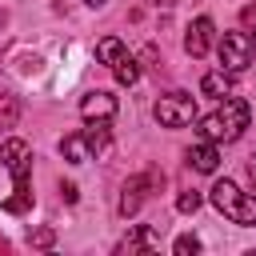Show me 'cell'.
Listing matches in <instances>:
<instances>
[{"label": "cell", "instance_id": "cell-11", "mask_svg": "<svg viewBox=\"0 0 256 256\" xmlns=\"http://www.w3.org/2000/svg\"><path fill=\"white\" fill-rule=\"evenodd\" d=\"M84 136V144H88V152H104L108 144H112V120H88V128L80 132Z\"/></svg>", "mask_w": 256, "mask_h": 256}, {"label": "cell", "instance_id": "cell-22", "mask_svg": "<svg viewBox=\"0 0 256 256\" xmlns=\"http://www.w3.org/2000/svg\"><path fill=\"white\" fill-rule=\"evenodd\" d=\"M248 176H252V184H256V152H252V160H248Z\"/></svg>", "mask_w": 256, "mask_h": 256}, {"label": "cell", "instance_id": "cell-16", "mask_svg": "<svg viewBox=\"0 0 256 256\" xmlns=\"http://www.w3.org/2000/svg\"><path fill=\"white\" fill-rule=\"evenodd\" d=\"M112 72H116V80H120V84H128V88L140 80V64H136V56H124V60H120Z\"/></svg>", "mask_w": 256, "mask_h": 256}, {"label": "cell", "instance_id": "cell-2", "mask_svg": "<svg viewBox=\"0 0 256 256\" xmlns=\"http://www.w3.org/2000/svg\"><path fill=\"white\" fill-rule=\"evenodd\" d=\"M248 120H252L248 100H240V96H224V100L216 104V112H208V116L200 120V136L212 140V144H232V140L244 136Z\"/></svg>", "mask_w": 256, "mask_h": 256}, {"label": "cell", "instance_id": "cell-5", "mask_svg": "<svg viewBox=\"0 0 256 256\" xmlns=\"http://www.w3.org/2000/svg\"><path fill=\"white\" fill-rule=\"evenodd\" d=\"M160 184H164V172H140V176H132L128 184H124V192H120V204H116V212L120 216H136L140 212V204L152 196V192H160Z\"/></svg>", "mask_w": 256, "mask_h": 256}, {"label": "cell", "instance_id": "cell-8", "mask_svg": "<svg viewBox=\"0 0 256 256\" xmlns=\"http://www.w3.org/2000/svg\"><path fill=\"white\" fill-rule=\"evenodd\" d=\"M80 116L84 120H112L116 116V96L112 92H88L80 100Z\"/></svg>", "mask_w": 256, "mask_h": 256}, {"label": "cell", "instance_id": "cell-7", "mask_svg": "<svg viewBox=\"0 0 256 256\" xmlns=\"http://www.w3.org/2000/svg\"><path fill=\"white\" fill-rule=\"evenodd\" d=\"M212 36H216V24H212L208 16H196V20L188 24V36H184V52H188L192 60L208 56V48H212Z\"/></svg>", "mask_w": 256, "mask_h": 256}, {"label": "cell", "instance_id": "cell-1", "mask_svg": "<svg viewBox=\"0 0 256 256\" xmlns=\"http://www.w3.org/2000/svg\"><path fill=\"white\" fill-rule=\"evenodd\" d=\"M0 160H4V168L12 172V196L4 200V212L20 216V212L32 208V148L12 136V140L0 144Z\"/></svg>", "mask_w": 256, "mask_h": 256}, {"label": "cell", "instance_id": "cell-24", "mask_svg": "<svg viewBox=\"0 0 256 256\" xmlns=\"http://www.w3.org/2000/svg\"><path fill=\"white\" fill-rule=\"evenodd\" d=\"M84 4H88V8H104L108 0H84Z\"/></svg>", "mask_w": 256, "mask_h": 256}, {"label": "cell", "instance_id": "cell-17", "mask_svg": "<svg viewBox=\"0 0 256 256\" xmlns=\"http://www.w3.org/2000/svg\"><path fill=\"white\" fill-rule=\"evenodd\" d=\"M172 252H176V256H192V252H200V240H196L192 232H184V236H176Z\"/></svg>", "mask_w": 256, "mask_h": 256}, {"label": "cell", "instance_id": "cell-10", "mask_svg": "<svg viewBox=\"0 0 256 256\" xmlns=\"http://www.w3.org/2000/svg\"><path fill=\"white\" fill-rule=\"evenodd\" d=\"M156 244H160V228H156V224H140L132 236H124V240H120V248H116V252H128V256H132V252H152Z\"/></svg>", "mask_w": 256, "mask_h": 256}, {"label": "cell", "instance_id": "cell-21", "mask_svg": "<svg viewBox=\"0 0 256 256\" xmlns=\"http://www.w3.org/2000/svg\"><path fill=\"white\" fill-rule=\"evenodd\" d=\"M60 196H64L68 204H76V196H80V192H76V184H60Z\"/></svg>", "mask_w": 256, "mask_h": 256}, {"label": "cell", "instance_id": "cell-19", "mask_svg": "<svg viewBox=\"0 0 256 256\" xmlns=\"http://www.w3.org/2000/svg\"><path fill=\"white\" fill-rule=\"evenodd\" d=\"M240 24H244V32H248V36H252V44H256V4L240 8Z\"/></svg>", "mask_w": 256, "mask_h": 256}, {"label": "cell", "instance_id": "cell-20", "mask_svg": "<svg viewBox=\"0 0 256 256\" xmlns=\"http://www.w3.org/2000/svg\"><path fill=\"white\" fill-rule=\"evenodd\" d=\"M176 208H180V212H196V208H200V192H180Z\"/></svg>", "mask_w": 256, "mask_h": 256}, {"label": "cell", "instance_id": "cell-18", "mask_svg": "<svg viewBox=\"0 0 256 256\" xmlns=\"http://www.w3.org/2000/svg\"><path fill=\"white\" fill-rule=\"evenodd\" d=\"M28 244H32V248H52V244H56V232H52V228H36V232L28 236Z\"/></svg>", "mask_w": 256, "mask_h": 256}, {"label": "cell", "instance_id": "cell-3", "mask_svg": "<svg viewBox=\"0 0 256 256\" xmlns=\"http://www.w3.org/2000/svg\"><path fill=\"white\" fill-rule=\"evenodd\" d=\"M212 204H216L232 224H256V196L240 192L232 180H216V184H212Z\"/></svg>", "mask_w": 256, "mask_h": 256}, {"label": "cell", "instance_id": "cell-4", "mask_svg": "<svg viewBox=\"0 0 256 256\" xmlns=\"http://www.w3.org/2000/svg\"><path fill=\"white\" fill-rule=\"evenodd\" d=\"M152 116L160 120V128H184V124L196 120V96H188V92H168V96L156 100Z\"/></svg>", "mask_w": 256, "mask_h": 256}, {"label": "cell", "instance_id": "cell-6", "mask_svg": "<svg viewBox=\"0 0 256 256\" xmlns=\"http://www.w3.org/2000/svg\"><path fill=\"white\" fill-rule=\"evenodd\" d=\"M256 56V44L248 32H224L220 36V68L224 72H244Z\"/></svg>", "mask_w": 256, "mask_h": 256}, {"label": "cell", "instance_id": "cell-15", "mask_svg": "<svg viewBox=\"0 0 256 256\" xmlns=\"http://www.w3.org/2000/svg\"><path fill=\"white\" fill-rule=\"evenodd\" d=\"M20 120V100L12 92H0V128H16Z\"/></svg>", "mask_w": 256, "mask_h": 256}, {"label": "cell", "instance_id": "cell-9", "mask_svg": "<svg viewBox=\"0 0 256 256\" xmlns=\"http://www.w3.org/2000/svg\"><path fill=\"white\" fill-rule=\"evenodd\" d=\"M184 160H188V168H196V172H216V168H220V148H216L212 140H204V144H192V148L184 152Z\"/></svg>", "mask_w": 256, "mask_h": 256}, {"label": "cell", "instance_id": "cell-12", "mask_svg": "<svg viewBox=\"0 0 256 256\" xmlns=\"http://www.w3.org/2000/svg\"><path fill=\"white\" fill-rule=\"evenodd\" d=\"M200 92L204 96H216V100H224V96H232V72H208L204 80H200Z\"/></svg>", "mask_w": 256, "mask_h": 256}, {"label": "cell", "instance_id": "cell-13", "mask_svg": "<svg viewBox=\"0 0 256 256\" xmlns=\"http://www.w3.org/2000/svg\"><path fill=\"white\" fill-rule=\"evenodd\" d=\"M96 56H100V60H104L108 68H116V64H120V60L128 56V48H124V44H120L116 36H104V40L96 44Z\"/></svg>", "mask_w": 256, "mask_h": 256}, {"label": "cell", "instance_id": "cell-14", "mask_svg": "<svg viewBox=\"0 0 256 256\" xmlns=\"http://www.w3.org/2000/svg\"><path fill=\"white\" fill-rule=\"evenodd\" d=\"M60 152H64V160H72V164H84V160L92 156L80 132H76V136H64V140H60Z\"/></svg>", "mask_w": 256, "mask_h": 256}, {"label": "cell", "instance_id": "cell-23", "mask_svg": "<svg viewBox=\"0 0 256 256\" xmlns=\"http://www.w3.org/2000/svg\"><path fill=\"white\" fill-rule=\"evenodd\" d=\"M156 8H172V4H180V0H152Z\"/></svg>", "mask_w": 256, "mask_h": 256}]
</instances>
